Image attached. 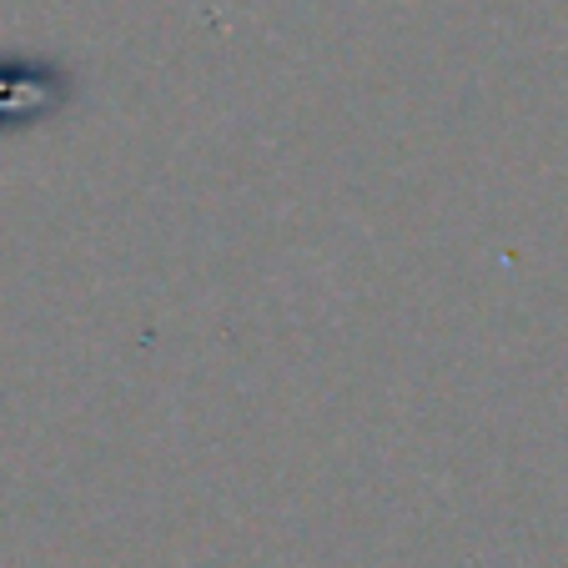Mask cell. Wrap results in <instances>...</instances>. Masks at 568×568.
<instances>
[{
	"mask_svg": "<svg viewBox=\"0 0 568 568\" xmlns=\"http://www.w3.org/2000/svg\"><path fill=\"white\" fill-rule=\"evenodd\" d=\"M65 97L71 87L65 75H51V65L0 55V126H31L36 116L61 111Z\"/></svg>",
	"mask_w": 568,
	"mask_h": 568,
	"instance_id": "1",
	"label": "cell"
}]
</instances>
